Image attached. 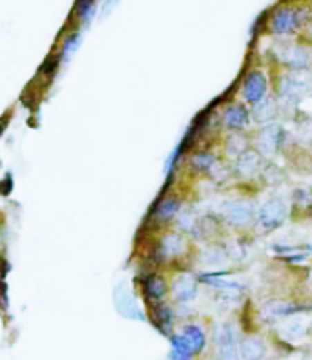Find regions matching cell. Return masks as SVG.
I'll return each instance as SVG.
<instances>
[{
	"instance_id": "obj_25",
	"label": "cell",
	"mask_w": 312,
	"mask_h": 360,
	"mask_svg": "<svg viewBox=\"0 0 312 360\" xmlns=\"http://www.w3.org/2000/svg\"><path fill=\"white\" fill-rule=\"evenodd\" d=\"M95 2L97 0H79L75 6V11H73V15H75V20L79 22H88L91 19V15L95 13Z\"/></svg>"
},
{
	"instance_id": "obj_26",
	"label": "cell",
	"mask_w": 312,
	"mask_h": 360,
	"mask_svg": "<svg viewBox=\"0 0 312 360\" xmlns=\"http://www.w3.org/2000/svg\"><path fill=\"white\" fill-rule=\"evenodd\" d=\"M292 203L300 207H311L312 205V190L311 189H296L294 196H292Z\"/></svg>"
},
{
	"instance_id": "obj_16",
	"label": "cell",
	"mask_w": 312,
	"mask_h": 360,
	"mask_svg": "<svg viewBox=\"0 0 312 360\" xmlns=\"http://www.w3.org/2000/svg\"><path fill=\"white\" fill-rule=\"evenodd\" d=\"M170 291L174 293V298H176L179 304H187L192 302L197 296V278L190 273H183L174 285H170Z\"/></svg>"
},
{
	"instance_id": "obj_10",
	"label": "cell",
	"mask_w": 312,
	"mask_h": 360,
	"mask_svg": "<svg viewBox=\"0 0 312 360\" xmlns=\"http://www.w3.org/2000/svg\"><path fill=\"white\" fill-rule=\"evenodd\" d=\"M139 287H141L143 298L148 302V305L167 302L170 295V282L167 275L161 271H150L139 278Z\"/></svg>"
},
{
	"instance_id": "obj_6",
	"label": "cell",
	"mask_w": 312,
	"mask_h": 360,
	"mask_svg": "<svg viewBox=\"0 0 312 360\" xmlns=\"http://www.w3.org/2000/svg\"><path fill=\"white\" fill-rule=\"evenodd\" d=\"M279 48L274 50V57L282 66L291 71H307L312 65V50L302 42L279 40Z\"/></svg>"
},
{
	"instance_id": "obj_2",
	"label": "cell",
	"mask_w": 312,
	"mask_h": 360,
	"mask_svg": "<svg viewBox=\"0 0 312 360\" xmlns=\"http://www.w3.org/2000/svg\"><path fill=\"white\" fill-rule=\"evenodd\" d=\"M302 71H291V74H283L279 83L276 85V94L274 99L277 101L279 110H292L296 112L305 97L312 92L311 83L300 76Z\"/></svg>"
},
{
	"instance_id": "obj_5",
	"label": "cell",
	"mask_w": 312,
	"mask_h": 360,
	"mask_svg": "<svg viewBox=\"0 0 312 360\" xmlns=\"http://www.w3.org/2000/svg\"><path fill=\"white\" fill-rule=\"evenodd\" d=\"M223 225L230 227L236 230H245L254 225L256 221V209L254 203L243 198H232L221 203V212H219Z\"/></svg>"
},
{
	"instance_id": "obj_23",
	"label": "cell",
	"mask_w": 312,
	"mask_h": 360,
	"mask_svg": "<svg viewBox=\"0 0 312 360\" xmlns=\"http://www.w3.org/2000/svg\"><path fill=\"white\" fill-rule=\"evenodd\" d=\"M307 333H309L307 320H303V318H300V316L288 320L287 324H283L282 327V335L285 336V338H302V336H305Z\"/></svg>"
},
{
	"instance_id": "obj_21",
	"label": "cell",
	"mask_w": 312,
	"mask_h": 360,
	"mask_svg": "<svg viewBox=\"0 0 312 360\" xmlns=\"http://www.w3.org/2000/svg\"><path fill=\"white\" fill-rule=\"evenodd\" d=\"M257 178H259V181H261L263 185L282 187L283 183H285V180H287V174H285V169L276 165L274 161L265 160V163H263L261 171H259Z\"/></svg>"
},
{
	"instance_id": "obj_15",
	"label": "cell",
	"mask_w": 312,
	"mask_h": 360,
	"mask_svg": "<svg viewBox=\"0 0 312 360\" xmlns=\"http://www.w3.org/2000/svg\"><path fill=\"white\" fill-rule=\"evenodd\" d=\"M279 106H277V101L274 99V95H268L263 101H259L257 105L250 106L252 114V123L257 126L270 125V123H276L277 117H279Z\"/></svg>"
},
{
	"instance_id": "obj_22",
	"label": "cell",
	"mask_w": 312,
	"mask_h": 360,
	"mask_svg": "<svg viewBox=\"0 0 312 360\" xmlns=\"http://www.w3.org/2000/svg\"><path fill=\"white\" fill-rule=\"evenodd\" d=\"M181 336L187 341V344L190 345V350L194 351V355L201 353L205 344H207V335H205V331H203L197 324L185 325V327H183Z\"/></svg>"
},
{
	"instance_id": "obj_19",
	"label": "cell",
	"mask_w": 312,
	"mask_h": 360,
	"mask_svg": "<svg viewBox=\"0 0 312 360\" xmlns=\"http://www.w3.org/2000/svg\"><path fill=\"white\" fill-rule=\"evenodd\" d=\"M150 318L156 324L157 329H161L163 333H170L172 325H174V309L167 302H159V304L150 305Z\"/></svg>"
},
{
	"instance_id": "obj_11",
	"label": "cell",
	"mask_w": 312,
	"mask_h": 360,
	"mask_svg": "<svg viewBox=\"0 0 312 360\" xmlns=\"http://www.w3.org/2000/svg\"><path fill=\"white\" fill-rule=\"evenodd\" d=\"M183 209V198L177 192H168L163 198H159L150 214V223L156 229L170 225L172 221L176 220Z\"/></svg>"
},
{
	"instance_id": "obj_20",
	"label": "cell",
	"mask_w": 312,
	"mask_h": 360,
	"mask_svg": "<svg viewBox=\"0 0 312 360\" xmlns=\"http://www.w3.org/2000/svg\"><path fill=\"white\" fill-rule=\"evenodd\" d=\"M267 355V345L259 336H247L239 342V359L241 360H263Z\"/></svg>"
},
{
	"instance_id": "obj_4",
	"label": "cell",
	"mask_w": 312,
	"mask_h": 360,
	"mask_svg": "<svg viewBox=\"0 0 312 360\" xmlns=\"http://www.w3.org/2000/svg\"><path fill=\"white\" fill-rule=\"evenodd\" d=\"M188 241L187 238L177 232V230H167L163 232L152 249V260L157 266H165L176 260H183V256L187 255Z\"/></svg>"
},
{
	"instance_id": "obj_12",
	"label": "cell",
	"mask_w": 312,
	"mask_h": 360,
	"mask_svg": "<svg viewBox=\"0 0 312 360\" xmlns=\"http://www.w3.org/2000/svg\"><path fill=\"white\" fill-rule=\"evenodd\" d=\"M263 163H265V157L254 146H248L241 155H237L236 160L230 161L232 174L239 180H252L259 174Z\"/></svg>"
},
{
	"instance_id": "obj_17",
	"label": "cell",
	"mask_w": 312,
	"mask_h": 360,
	"mask_svg": "<svg viewBox=\"0 0 312 360\" xmlns=\"http://www.w3.org/2000/svg\"><path fill=\"white\" fill-rule=\"evenodd\" d=\"M250 145V137L247 132H227L223 141V154L230 161H234L237 155H241Z\"/></svg>"
},
{
	"instance_id": "obj_24",
	"label": "cell",
	"mask_w": 312,
	"mask_h": 360,
	"mask_svg": "<svg viewBox=\"0 0 312 360\" xmlns=\"http://www.w3.org/2000/svg\"><path fill=\"white\" fill-rule=\"evenodd\" d=\"M294 123H296L297 141L312 143V117L311 115H305V114H300V112H296V115H294Z\"/></svg>"
},
{
	"instance_id": "obj_9",
	"label": "cell",
	"mask_w": 312,
	"mask_h": 360,
	"mask_svg": "<svg viewBox=\"0 0 312 360\" xmlns=\"http://www.w3.org/2000/svg\"><path fill=\"white\" fill-rule=\"evenodd\" d=\"M219 126L225 132H248L252 128L250 106L243 101H232L219 112Z\"/></svg>"
},
{
	"instance_id": "obj_18",
	"label": "cell",
	"mask_w": 312,
	"mask_h": 360,
	"mask_svg": "<svg viewBox=\"0 0 312 360\" xmlns=\"http://www.w3.org/2000/svg\"><path fill=\"white\" fill-rule=\"evenodd\" d=\"M219 157H217L216 152L207 151V148H201V151L192 152L188 155V166L190 171H194L196 174H210V171L214 169Z\"/></svg>"
},
{
	"instance_id": "obj_7",
	"label": "cell",
	"mask_w": 312,
	"mask_h": 360,
	"mask_svg": "<svg viewBox=\"0 0 312 360\" xmlns=\"http://www.w3.org/2000/svg\"><path fill=\"white\" fill-rule=\"evenodd\" d=\"M270 92V83H268L267 71L261 68H252L243 76L239 83V97L245 105L254 106L265 97H268Z\"/></svg>"
},
{
	"instance_id": "obj_27",
	"label": "cell",
	"mask_w": 312,
	"mask_h": 360,
	"mask_svg": "<svg viewBox=\"0 0 312 360\" xmlns=\"http://www.w3.org/2000/svg\"><path fill=\"white\" fill-rule=\"evenodd\" d=\"M279 2H303V0H279Z\"/></svg>"
},
{
	"instance_id": "obj_3",
	"label": "cell",
	"mask_w": 312,
	"mask_h": 360,
	"mask_svg": "<svg viewBox=\"0 0 312 360\" xmlns=\"http://www.w3.org/2000/svg\"><path fill=\"white\" fill-rule=\"evenodd\" d=\"M288 141V132L277 123H270V125L257 126L256 134H254V148L265 157V160H272L282 152H285Z\"/></svg>"
},
{
	"instance_id": "obj_14",
	"label": "cell",
	"mask_w": 312,
	"mask_h": 360,
	"mask_svg": "<svg viewBox=\"0 0 312 360\" xmlns=\"http://www.w3.org/2000/svg\"><path fill=\"white\" fill-rule=\"evenodd\" d=\"M217 355L219 360H237L239 359V341L237 331L232 324H225L217 331Z\"/></svg>"
},
{
	"instance_id": "obj_13",
	"label": "cell",
	"mask_w": 312,
	"mask_h": 360,
	"mask_svg": "<svg viewBox=\"0 0 312 360\" xmlns=\"http://www.w3.org/2000/svg\"><path fill=\"white\" fill-rule=\"evenodd\" d=\"M309 311H312V305L296 300H272L263 305V316L267 318H288Z\"/></svg>"
},
{
	"instance_id": "obj_1",
	"label": "cell",
	"mask_w": 312,
	"mask_h": 360,
	"mask_svg": "<svg viewBox=\"0 0 312 360\" xmlns=\"http://www.w3.org/2000/svg\"><path fill=\"white\" fill-rule=\"evenodd\" d=\"M311 17V8L303 2H279L265 11V30L276 39H285L300 33Z\"/></svg>"
},
{
	"instance_id": "obj_8",
	"label": "cell",
	"mask_w": 312,
	"mask_h": 360,
	"mask_svg": "<svg viewBox=\"0 0 312 360\" xmlns=\"http://www.w3.org/2000/svg\"><path fill=\"white\" fill-rule=\"evenodd\" d=\"M288 216V203L282 196H270L259 209L256 210V221L257 225L263 230H276L285 223Z\"/></svg>"
}]
</instances>
